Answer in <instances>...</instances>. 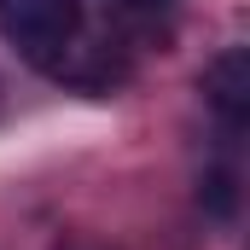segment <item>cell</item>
I'll return each mask as SVG.
<instances>
[{"instance_id": "3957f363", "label": "cell", "mask_w": 250, "mask_h": 250, "mask_svg": "<svg viewBox=\"0 0 250 250\" xmlns=\"http://www.w3.org/2000/svg\"><path fill=\"white\" fill-rule=\"evenodd\" d=\"M111 12L123 18L134 35H157V41H169V29H175V12H181V0H111Z\"/></svg>"}, {"instance_id": "6da1fadb", "label": "cell", "mask_w": 250, "mask_h": 250, "mask_svg": "<svg viewBox=\"0 0 250 250\" xmlns=\"http://www.w3.org/2000/svg\"><path fill=\"white\" fill-rule=\"evenodd\" d=\"M0 35L35 70H53V59L82 35V0H0Z\"/></svg>"}, {"instance_id": "277c9868", "label": "cell", "mask_w": 250, "mask_h": 250, "mask_svg": "<svg viewBox=\"0 0 250 250\" xmlns=\"http://www.w3.org/2000/svg\"><path fill=\"white\" fill-rule=\"evenodd\" d=\"M198 198H204L215 215H233V204H239V192H233V175H227V169H215V175L204 181V192H198Z\"/></svg>"}, {"instance_id": "7a4b0ae2", "label": "cell", "mask_w": 250, "mask_h": 250, "mask_svg": "<svg viewBox=\"0 0 250 250\" xmlns=\"http://www.w3.org/2000/svg\"><path fill=\"white\" fill-rule=\"evenodd\" d=\"M198 87H204L209 111H215L221 123L239 134V128H245V117H250V53H245V47H221L215 59L204 64Z\"/></svg>"}]
</instances>
